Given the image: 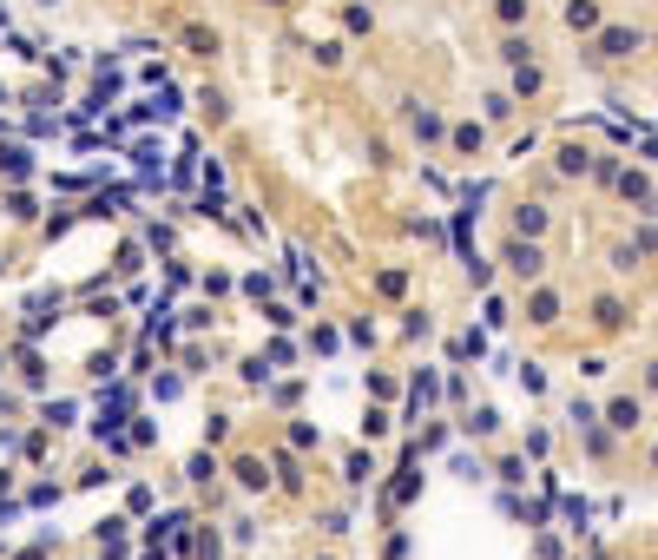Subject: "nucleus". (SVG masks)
<instances>
[{"label":"nucleus","instance_id":"1","mask_svg":"<svg viewBox=\"0 0 658 560\" xmlns=\"http://www.w3.org/2000/svg\"><path fill=\"white\" fill-rule=\"evenodd\" d=\"M501 264L520 277V284H540V277H547V244H540V238H520V231H507V238H501Z\"/></svg>","mask_w":658,"mask_h":560},{"label":"nucleus","instance_id":"2","mask_svg":"<svg viewBox=\"0 0 658 560\" xmlns=\"http://www.w3.org/2000/svg\"><path fill=\"white\" fill-rule=\"evenodd\" d=\"M599 422H606V435H639L645 429V389H612L599 402Z\"/></svg>","mask_w":658,"mask_h":560},{"label":"nucleus","instance_id":"3","mask_svg":"<svg viewBox=\"0 0 658 560\" xmlns=\"http://www.w3.org/2000/svg\"><path fill=\"white\" fill-rule=\"evenodd\" d=\"M487 139H494V126H487V119H455V126H448V159L455 165H474L487 152Z\"/></svg>","mask_w":658,"mask_h":560},{"label":"nucleus","instance_id":"4","mask_svg":"<svg viewBox=\"0 0 658 560\" xmlns=\"http://www.w3.org/2000/svg\"><path fill=\"white\" fill-rule=\"evenodd\" d=\"M599 165H593V145L586 139H560L553 145V178H560V185H573V178H593Z\"/></svg>","mask_w":658,"mask_h":560},{"label":"nucleus","instance_id":"5","mask_svg":"<svg viewBox=\"0 0 658 560\" xmlns=\"http://www.w3.org/2000/svg\"><path fill=\"white\" fill-rule=\"evenodd\" d=\"M639 47H645V33H639V27H606V33L593 40V60L612 66V60H626V53H639Z\"/></svg>","mask_w":658,"mask_h":560},{"label":"nucleus","instance_id":"6","mask_svg":"<svg viewBox=\"0 0 658 560\" xmlns=\"http://www.w3.org/2000/svg\"><path fill=\"white\" fill-rule=\"evenodd\" d=\"M612 192L626 198V205H639V211H652L658 205V192H652V178L639 172V165H619V172H612Z\"/></svg>","mask_w":658,"mask_h":560},{"label":"nucleus","instance_id":"7","mask_svg":"<svg viewBox=\"0 0 658 560\" xmlns=\"http://www.w3.org/2000/svg\"><path fill=\"white\" fill-rule=\"evenodd\" d=\"M507 224H514L520 238H540V244H547V231H553V211L540 205V198H514V218H507Z\"/></svg>","mask_w":658,"mask_h":560},{"label":"nucleus","instance_id":"8","mask_svg":"<svg viewBox=\"0 0 658 560\" xmlns=\"http://www.w3.org/2000/svg\"><path fill=\"white\" fill-rule=\"evenodd\" d=\"M560 310H566V297L547 284V277H540V284L527 290V323H540V330H547V323H560Z\"/></svg>","mask_w":658,"mask_h":560},{"label":"nucleus","instance_id":"9","mask_svg":"<svg viewBox=\"0 0 658 560\" xmlns=\"http://www.w3.org/2000/svg\"><path fill=\"white\" fill-rule=\"evenodd\" d=\"M408 126H415V139H428V145L448 152V126H441V112L428 106V99H408Z\"/></svg>","mask_w":658,"mask_h":560},{"label":"nucleus","instance_id":"10","mask_svg":"<svg viewBox=\"0 0 658 560\" xmlns=\"http://www.w3.org/2000/svg\"><path fill=\"white\" fill-rule=\"evenodd\" d=\"M514 112H520V99L507 93V86H487V93H481V119H487L494 132H501V126H514Z\"/></svg>","mask_w":658,"mask_h":560},{"label":"nucleus","instance_id":"11","mask_svg":"<svg viewBox=\"0 0 658 560\" xmlns=\"http://www.w3.org/2000/svg\"><path fill=\"white\" fill-rule=\"evenodd\" d=\"M487 20L501 33H520V27H533V0H487Z\"/></svg>","mask_w":658,"mask_h":560},{"label":"nucleus","instance_id":"12","mask_svg":"<svg viewBox=\"0 0 658 560\" xmlns=\"http://www.w3.org/2000/svg\"><path fill=\"white\" fill-rule=\"evenodd\" d=\"M599 20H606L599 0H566V33H599Z\"/></svg>","mask_w":658,"mask_h":560},{"label":"nucleus","instance_id":"13","mask_svg":"<svg viewBox=\"0 0 658 560\" xmlns=\"http://www.w3.org/2000/svg\"><path fill=\"white\" fill-rule=\"evenodd\" d=\"M593 323H599V330H619V323H626V304H619V297H599V304H593Z\"/></svg>","mask_w":658,"mask_h":560},{"label":"nucleus","instance_id":"14","mask_svg":"<svg viewBox=\"0 0 658 560\" xmlns=\"http://www.w3.org/2000/svg\"><path fill=\"white\" fill-rule=\"evenodd\" d=\"M645 396H658V356H652V369H645Z\"/></svg>","mask_w":658,"mask_h":560},{"label":"nucleus","instance_id":"15","mask_svg":"<svg viewBox=\"0 0 658 560\" xmlns=\"http://www.w3.org/2000/svg\"><path fill=\"white\" fill-rule=\"evenodd\" d=\"M645 475H658V442H652V448H645Z\"/></svg>","mask_w":658,"mask_h":560}]
</instances>
